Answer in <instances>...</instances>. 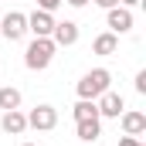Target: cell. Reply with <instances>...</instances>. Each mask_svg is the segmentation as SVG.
Instances as JSON below:
<instances>
[{
	"mask_svg": "<svg viewBox=\"0 0 146 146\" xmlns=\"http://www.w3.org/2000/svg\"><path fill=\"white\" fill-rule=\"evenodd\" d=\"M119 119H122V133H126V136H143L146 133V112L129 109V112H122Z\"/></svg>",
	"mask_w": 146,
	"mask_h": 146,
	"instance_id": "cell-10",
	"label": "cell"
},
{
	"mask_svg": "<svg viewBox=\"0 0 146 146\" xmlns=\"http://www.w3.org/2000/svg\"><path fill=\"white\" fill-rule=\"evenodd\" d=\"M51 41H54L58 48H72L75 41H78V24H75V21H54Z\"/></svg>",
	"mask_w": 146,
	"mask_h": 146,
	"instance_id": "cell-7",
	"label": "cell"
},
{
	"mask_svg": "<svg viewBox=\"0 0 146 146\" xmlns=\"http://www.w3.org/2000/svg\"><path fill=\"white\" fill-rule=\"evenodd\" d=\"M24 146H34V143H24Z\"/></svg>",
	"mask_w": 146,
	"mask_h": 146,
	"instance_id": "cell-21",
	"label": "cell"
},
{
	"mask_svg": "<svg viewBox=\"0 0 146 146\" xmlns=\"http://www.w3.org/2000/svg\"><path fill=\"white\" fill-rule=\"evenodd\" d=\"M75 126H78V139H85V143H95L102 136V119H82Z\"/></svg>",
	"mask_w": 146,
	"mask_h": 146,
	"instance_id": "cell-12",
	"label": "cell"
},
{
	"mask_svg": "<svg viewBox=\"0 0 146 146\" xmlns=\"http://www.w3.org/2000/svg\"><path fill=\"white\" fill-rule=\"evenodd\" d=\"M136 3H143V0H119V7H136Z\"/></svg>",
	"mask_w": 146,
	"mask_h": 146,
	"instance_id": "cell-19",
	"label": "cell"
},
{
	"mask_svg": "<svg viewBox=\"0 0 146 146\" xmlns=\"http://www.w3.org/2000/svg\"><path fill=\"white\" fill-rule=\"evenodd\" d=\"M136 92H139V95H146V72L136 75Z\"/></svg>",
	"mask_w": 146,
	"mask_h": 146,
	"instance_id": "cell-16",
	"label": "cell"
},
{
	"mask_svg": "<svg viewBox=\"0 0 146 146\" xmlns=\"http://www.w3.org/2000/svg\"><path fill=\"white\" fill-rule=\"evenodd\" d=\"M109 88H112L109 68H92L88 75H82V82H78V99H99Z\"/></svg>",
	"mask_w": 146,
	"mask_h": 146,
	"instance_id": "cell-2",
	"label": "cell"
},
{
	"mask_svg": "<svg viewBox=\"0 0 146 146\" xmlns=\"http://www.w3.org/2000/svg\"><path fill=\"white\" fill-rule=\"evenodd\" d=\"M95 106H99V115H106V119H119L122 112H126V102H122V95L119 92H102L99 99H95Z\"/></svg>",
	"mask_w": 146,
	"mask_h": 146,
	"instance_id": "cell-6",
	"label": "cell"
},
{
	"mask_svg": "<svg viewBox=\"0 0 146 146\" xmlns=\"http://www.w3.org/2000/svg\"><path fill=\"white\" fill-rule=\"evenodd\" d=\"M119 146H143V143H139V136H122Z\"/></svg>",
	"mask_w": 146,
	"mask_h": 146,
	"instance_id": "cell-17",
	"label": "cell"
},
{
	"mask_svg": "<svg viewBox=\"0 0 146 146\" xmlns=\"http://www.w3.org/2000/svg\"><path fill=\"white\" fill-rule=\"evenodd\" d=\"M27 126L37 129V133L54 129V126H58V109H54V106H34V109L27 112Z\"/></svg>",
	"mask_w": 146,
	"mask_h": 146,
	"instance_id": "cell-3",
	"label": "cell"
},
{
	"mask_svg": "<svg viewBox=\"0 0 146 146\" xmlns=\"http://www.w3.org/2000/svg\"><path fill=\"white\" fill-rule=\"evenodd\" d=\"M65 3H72V7H85L88 0H65Z\"/></svg>",
	"mask_w": 146,
	"mask_h": 146,
	"instance_id": "cell-20",
	"label": "cell"
},
{
	"mask_svg": "<svg viewBox=\"0 0 146 146\" xmlns=\"http://www.w3.org/2000/svg\"><path fill=\"white\" fill-rule=\"evenodd\" d=\"M61 3H65V0H37V10H48V14H54Z\"/></svg>",
	"mask_w": 146,
	"mask_h": 146,
	"instance_id": "cell-15",
	"label": "cell"
},
{
	"mask_svg": "<svg viewBox=\"0 0 146 146\" xmlns=\"http://www.w3.org/2000/svg\"><path fill=\"white\" fill-rule=\"evenodd\" d=\"M24 34H27V14L10 10V14L0 21V37H7V41H21Z\"/></svg>",
	"mask_w": 146,
	"mask_h": 146,
	"instance_id": "cell-4",
	"label": "cell"
},
{
	"mask_svg": "<svg viewBox=\"0 0 146 146\" xmlns=\"http://www.w3.org/2000/svg\"><path fill=\"white\" fill-rule=\"evenodd\" d=\"M0 109H21V92L17 88H10V85H3L0 88Z\"/></svg>",
	"mask_w": 146,
	"mask_h": 146,
	"instance_id": "cell-14",
	"label": "cell"
},
{
	"mask_svg": "<svg viewBox=\"0 0 146 146\" xmlns=\"http://www.w3.org/2000/svg\"><path fill=\"white\" fill-rule=\"evenodd\" d=\"M92 3H99L102 10H109V7H115V3H119V0H92Z\"/></svg>",
	"mask_w": 146,
	"mask_h": 146,
	"instance_id": "cell-18",
	"label": "cell"
},
{
	"mask_svg": "<svg viewBox=\"0 0 146 146\" xmlns=\"http://www.w3.org/2000/svg\"><path fill=\"white\" fill-rule=\"evenodd\" d=\"M106 24H109L112 34H129V31H133V10L115 3V7L106 10Z\"/></svg>",
	"mask_w": 146,
	"mask_h": 146,
	"instance_id": "cell-5",
	"label": "cell"
},
{
	"mask_svg": "<svg viewBox=\"0 0 146 146\" xmlns=\"http://www.w3.org/2000/svg\"><path fill=\"white\" fill-rule=\"evenodd\" d=\"M92 51H95V54H102V58H109V54H115V51H119V34H112V31H106V34H99L95 41H92Z\"/></svg>",
	"mask_w": 146,
	"mask_h": 146,
	"instance_id": "cell-11",
	"label": "cell"
},
{
	"mask_svg": "<svg viewBox=\"0 0 146 146\" xmlns=\"http://www.w3.org/2000/svg\"><path fill=\"white\" fill-rule=\"evenodd\" d=\"M0 129L7 133V136H21L24 129H27V115L21 109H7L3 115H0Z\"/></svg>",
	"mask_w": 146,
	"mask_h": 146,
	"instance_id": "cell-9",
	"label": "cell"
},
{
	"mask_svg": "<svg viewBox=\"0 0 146 146\" xmlns=\"http://www.w3.org/2000/svg\"><path fill=\"white\" fill-rule=\"evenodd\" d=\"M54 51H58V44H54L51 37H34V41L27 44V51H24V65H27L31 72H44V68L51 65Z\"/></svg>",
	"mask_w": 146,
	"mask_h": 146,
	"instance_id": "cell-1",
	"label": "cell"
},
{
	"mask_svg": "<svg viewBox=\"0 0 146 146\" xmlns=\"http://www.w3.org/2000/svg\"><path fill=\"white\" fill-rule=\"evenodd\" d=\"M72 115H75V122H82V119H102L95 99H78V106L72 109Z\"/></svg>",
	"mask_w": 146,
	"mask_h": 146,
	"instance_id": "cell-13",
	"label": "cell"
},
{
	"mask_svg": "<svg viewBox=\"0 0 146 146\" xmlns=\"http://www.w3.org/2000/svg\"><path fill=\"white\" fill-rule=\"evenodd\" d=\"M27 31L34 37H51V31H54V17L48 14V10H34L31 17H27Z\"/></svg>",
	"mask_w": 146,
	"mask_h": 146,
	"instance_id": "cell-8",
	"label": "cell"
}]
</instances>
